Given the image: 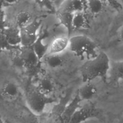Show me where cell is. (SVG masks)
I'll return each mask as SVG.
<instances>
[{
    "label": "cell",
    "mask_w": 123,
    "mask_h": 123,
    "mask_svg": "<svg viewBox=\"0 0 123 123\" xmlns=\"http://www.w3.org/2000/svg\"><path fill=\"white\" fill-rule=\"evenodd\" d=\"M111 62L107 54L100 51L98 55L86 60L80 67V74L83 82H91L97 78L107 80L110 69Z\"/></svg>",
    "instance_id": "cell-1"
},
{
    "label": "cell",
    "mask_w": 123,
    "mask_h": 123,
    "mask_svg": "<svg viewBox=\"0 0 123 123\" xmlns=\"http://www.w3.org/2000/svg\"><path fill=\"white\" fill-rule=\"evenodd\" d=\"M69 47L74 55L81 60L93 59L99 53L95 42L84 35L74 36L69 38Z\"/></svg>",
    "instance_id": "cell-2"
},
{
    "label": "cell",
    "mask_w": 123,
    "mask_h": 123,
    "mask_svg": "<svg viewBox=\"0 0 123 123\" xmlns=\"http://www.w3.org/2000/svg\"><path fill=\"white\" fill-rule=\"evenodd\" d=\"M25 99L29 109L37 114L42 113L46 106L54 101L53 99L43 95L37 88L28 91L26 93Z\"/></svg>",
    "instance_id": "cell-3"
},
{
    "label": "cell",
    "mask_w": 123,
    "mask_h": 123,
    "mask_svg": "<svg viewBox=\"0 0 123 123\" xmlns=\"http://www.w3.org/2000/svg\"><path fill=\"white\" fill-rule=\"evenodd\" d=\"M41 25V21L36 19L32 21L25 27L20 29L22 47L31 46L33 45L38 37V30Z\"/></svg>",
    "instance_id": "cell-4"
},
{
    "label": "cell",
    "mask_w": 123,
    "mask_h": 123,
    "mask_svg": "<svg viewBox=\"0 0 123 123\" xmlns=\"http://www.w3.org/2000/svg\"><path fill=\"white\" fill-rule=\"evenodd\" d=\"M99 114V110L93 103L88 101L76 111L69 123H82L89 119L97 117Z\"/></svg>",
    "instance_id": "cell-5"
},
{
    "label": "cell",
    "mask_w": 123,
    "mask_h": 123,
    "mask_svg": "<svg viewBox=\"0 0 123 123\" xmlns=\"http://www.w3.org/2000/svg\"><path fill=\"white\" fill-rule=\"evenodd\" d=\"M20 53L25 66L29 68L34 67L40 62L32 46H21L20 49Z\"/></svg>",
    "instance_id": "cell-6"
},
{
    "label": "cell",
    "mask_w": 123,
    "mask_h": 123,
    "mask_svg": "<svg viewBox=\"0 0 123 123\" xmlns=\"http://www.w3.org/2000/svg\"><path fill=\"white\" fill-rule=\"evenodd\" d=\"M1 34L11 47L14 48L21 45L20 29L18 27L10 26L4 28L1 30Z\"/></svg>",
    "instance_id": "cell-7"
},
{
    "label": "cell",
    "mask_w": 123,
    "mask_h": 123,
    "mask_svg": "<svg viewBox=\"0 0 123 123\" xmlns=\"http://www.w3.org/2000/svg\"><path fill=\"white\" fill-rule=\"evenodd\" d=\"M49 35L48 31L47 30H43L39 32L38 37L35 43L31 46L35 51L39 61L40 62L41 59L44 58L48 49L49 45L44 44L43 40Z\"/></svg>",
    "instance_id": "cell-8"
},
{
    "label": "cell",
    "mask_w": 123,
    "mask_h": 123,
    "mask_svg": "<svg viewBox=\"0 0 123 123\" xmlns=\"http://www.w3.org/2000/svg\"><path fill=\"white\" fill-rule=\"evenodd\" d=\"M86 7V2L83 0H65L61 5L58 11L72 13L83 12Z\"/></svg>",
    "instance_id": "cell-9"
},
{
    "label": "cell",
    "mask_w": 123,
    "mask_h": 123,
    "mask_svg": "<svg viewBox=\"0 0 123 123\" xmlns=\"http://www.w3.org/2000/svg\"><path fill=\"white\" fill-rule=\"evenodd\" d=\"M81 101L82 100L76 94L74 99L66 105L61 116L64 123H69L74 114L80 107V104Z\"/></svg>",
    "instance_id": "cell-10"
},
{
    "label": "cell",
    "mask_w": 123,
    "mask_h": 123,
    "mask_svg": "<svg viewBox=\"0 0 123 123\" xmlns=\"http://www.w3.org/2000/svg\"><path fill=\"white\" fill-rule=\"evenodd\" d=\"M69 38L59 37L55 38L49 46V54H58L69 46Z\"/></svg>",
    "instance_id": "cell-11"
},
{
    "label": "cell",
    "mask_w": 123,
    "mask_h": 123,
    "mask_svg": "<svg viewBox=\"0 0 123 123\" xmlns=\"http://www.w3.org/2000/svg\"><path fill=\"white\" fill-rule=\"evenodd\" d=\"M97 92V87L91 82H87L79 88L77 94L82 101H89L94 97Z\"/></svg>",
    "instance_id": "cell-12"
},
{
    "label": "cell",
    "mask_w": 123,
    "mask_h": 123,
    "mask_svg": "<svg viewBox=\"0 0 123 123\" xmlns=\"http://www.w3.org/2000/svg\"><path fill=\"white\" fill-rule=\"evenodd\" d=\"M109 75L111 81L113 82L123 81V61L111 62Z\"/></svg>",
    "instance_id": "cell-13"
},
{
    "label": "cell",
    "mask_w": 123,
    "mask_h": 123,
    "mask_svg": "<svg viewBox=\"0 0 123 123\" xmlns=\"http://www.w3.org/2000/svg\"><path fill=\"white\" fill-rule=\"evenodd\" d=\"M74 15V13L68 12L58 11L57 12V16L60 23L67 30L68 38H70V36L73 31V21Z\"/></svg>",
    "instance_id": "cell-14"
},
{
    "label": "cell",
    "mask_w": 123,
    "mask_h": 123,
    "mask_svg": "<svg viewBox=\"0 0 123 123\" xmlns=\"http://www.w3.org/2000/svg\"><path fill=\"white\" fill-rule=\"evenodd\" d=\"M19 94L18 86L12 82H7L2 86L1 90V94L4 98L12 99L16 97Z\"/></svg>",
    "instance_id": "cell-15"
},
{
    "label": "cell",
    "mask_w": 123,
    "mask_h": 123,
    "mask_svg": "<svg viewBox=\"0 0 123 123\" xmlns=\"http://www.w3.org/2000/svg\"><path fill=\"white\" fill-rule=\"evenodd\" d=\"M37 89L43 95L48 96L55 90V87L53 81L49 77H44L38 82Z\"/></svg>",
    "instance_id": "cell-16"
},
{
    "label": "cell",
    "mask_w": 123,
    "mask_h": 123,
    "mask_svg": "<svg viewBox=\"0 0 123 123\" xmlns=\"http://www.w3.org/2000/svg\"><path fill=\"white\" fill-rule=\"evenodd\" d=\"M89 27L86 16L83 12L74 14L73 21V30L86 29Z\"/></svg>",
    "instance_id": "cell-17"
},
{
    "label": "cell",
    "mask_w": 123,
    "mask_h": 123,
    "mask_svg": "<svg viewBox=\"0 0 123 123\" xmlns=\"http://www.w3.org/2000/svg\"><path fill=\"white\" fill-rule=\"evenodd\" d=\"M31 16L28 12L26 11L19 12L15 17L16 26L20 29L25 27L31 23Z\"/></svg>",
    "instance_id": "cell-18"
},
{
    "label": "cell",
    "mask_w": 123,
    "mask_h": 123,
    "mask_svg": "<svg viewBox=\"0 0 123 123\" xmlns=\"http://www.w3.org/2000/svg\"><path fill=\"white\" fill-rule=\"evenodd\" d=\"M86 7L89 12L93 15L99 14L103 8V3L102 1L98 0H90L86 1Z\"/></svg>",
    "instance_id": "cell-19"
},
{
    "label": "cell",
    "mask_w": 123,
    "mask_h": 123,
    "mask_svg": "<svg viewBox=\"0 0 123 123\" xmlns=\"http://www.w3.org/2000/svg\"><path fill=\"white\" fill-rule=\"evenodd\" d=\"M44 60L48 66L51 68L59 67L63 62V59L58 54H49L45 57Z\"/></svg>",
    "instance_id": "cell-20"
},
{
    "label": "cell",
    "mask_w": 123,
    "mask_h": 123,
    "mask_svg": "<svg viewBox=\"0 0 123 123\" xmlns=\"http://www.w3.org/2000/svg\"><path fill=\"white\" fill-rule=\"evenodd\" d=\"M20 49H17L13 51L12 55V61L13 63L16 66L21 67L25 66L24 62L21 57L20 53Z\"/></svg>",
    "instance_id": "cell-21"
},
{
    "label": "cell",
    "mask_w": 123,
    "mask_h": 123,
    "mask_svg": "<svg viewBox=\"0 0 123 123\" xmlns=\"http://www.w3.org/2000/svg\"><path fill=\"white\" fill-rule=\"evenodd\" d=\"M108 5L112 8L119 12H122L123 11V4L119 1L111 0L107 1Z\"/></svg>",
    "instance_id": "cell-22"
},
{
    "label": "cell",
    "mask_w": 123,
    "mask_h": 123,
    "mask_svg": "<svg viewBox=\"0 0 123 123\" xmlns=\"http://www.w3.org/2000/svg\"><path fill=\"white\" fill-rule=\"evenodd\" d=\"M11 47L6 41L5 38L2 34H1V50H8L10 49ZM13 48V47H12Z\"/></svg>",
    "instance_id": "cell-23"
},
{
    "label": "cell",
    "mask_w": 123,
    "mask_h": 123,
    "mask_svg": "<svg viewBox=\"0 0 123 123\" xmlns=\"http://www.w3.org/2000/svg\"><path fill=\"white\" fill-rule=\"evenodd\" d=\"M48 123H64L61 116L52 113L51 117Z\"/></svg>",
    "instance_id": "cell-24"
},
{
    "label": "cell",
    "mask_w": 123,
    "mask_h": 123,
    "mask_svg": "<svg viewBox=\"0 0 123 123\" xmlns=\"http://www.w3.org/2000/svg\"><path fill=\"white\" fill-rule=\"evenodd\" d=\"M5 23V14L4 11L1 10V29L2 28V27L4 26Z\"/></svg>",
    "instance_id": "cell-25"
},
{
    "label": "cell",
    "mask_w": 123,
    "mask_h": 123,
    "mask_svg": "<svg viewBox=\"0 0 123 123\" xmlns=\"http://www.w3.org/2000/svg\"><path fill=\"white\" fill-rule=\"evenodd\" d=\"M119 36L121 39L123 41V25L121 27L119 31Z\"/></svg>",
    "instance_id": "cell-26"
},
{
    "label": "cell",
    "mask_w": 123,
    "mask_h": 123,
    "mask_svg": "<svg viewBox=\"0 0 123 123\" xmlns=\"http://www.w3.org/2000/svg\"><path fill=\"white\" fill-rule=\"evenodd\" d=\"M122 13V16H121V18H122V21L123 23V11L121 12Z\"/></svg>",
    "instance_id": "cell-27"
},
{
    "label": "cell",
    "mask_w": 123,
    "mask_h": 123,
    "mask_svg": "<svg viewBox=\"0 0 123 123\" xmlns=\"http://www.w3.org/2000/svg\"><path fill=\"white\" fill-rule=\"evenodd\" d=\"M4 121H5V123H12V122H10L8 120H4Z\"/></svg>",
    "instance_id": "cell-28"
},
{
    "label": "cell",
    "mask_w": 123,
    "mask_h": 123,
    "mask_svg": "<svg viewBox=\"0 0 123 123\" xmlns=\"http://www.w3.org/2000/svg\"><path fill=\"white\" fill-rule=\"evenodd\" d=\"M0 123H5L4 120H3L2 119H0Z\"/></svg>",
    "instance_id": "cell-29"
}]
</instances>
